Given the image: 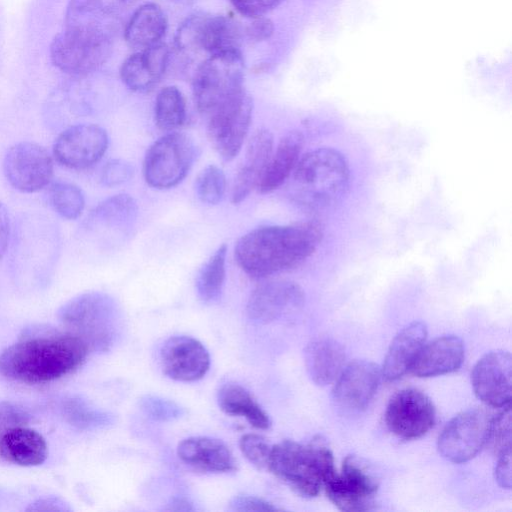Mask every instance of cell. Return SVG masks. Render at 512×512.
Here are the masks:
<instances>
[{"label":"cell","mask_w":512,"mask_h":512,"mask_svg":"<svg viewBox=\"0 0 512 512\" xmlns=\"http://www.w3.org/2000/svg\"><path fill=\"white\" fill-rule=\"evenodd\" d=\"M89 351L81 338L67 330L34 333L0 353V374L28 385L50 383L81 367Z\"/></svg>","instance_id":"6da1fadb"},{"label":"cell","mask_w":512,"mask_h":512,"mask_svg":"<svg viewBox=\"0 0 512 512\" xmlns=\"http://www.w3.org/2000/svg\"><path fill=\"white\" fill-rule=\"evenodd\" d=\"M322 237L323 226L315 219L261 226L237 241L235 260L251 278H266L301 265L315 252Z\"/></svg>","instance_id":"7a4b0ae2"},{"label":"cell","mask_w":512,"mask_h":512,"mask_svg":"<svg viewBox=\"0 0 512 512\" xmlns=\"http://www.w3.org/2000/svg\"><path fill=\"white\" fill-rule=\"evenodd\" d=\"M350 168L345 156L331 147H321L302 155L291 173L292 200L310 212L334 208L347 194Z\"/></svg>","instance_id":"3957f363"},{"label":"cell","mask_w":512,"mask_h":512,"mask_svg":"<svg viewBox=\"0 0 512 512\" xmlns=\"http://www.w3.org/2000/svg\"><path fill=\"white\" fill-rule=\"evenodd\" d=\"M267 470L305 497H315L337 470L330 448L317 437L307 444L283 440L272 445Z\"/></svg>","instance_id":"277c9868"},{"label":"cell","mask_w":512,"mask_h":512,"mask_svg":"<svg viewBox=\"0 0 512 512\" xmlns=\"http://www.w3.org/2000/svg\"><path fill=\"white\" fill-rule=\"evenodd\" d=\"M67 331L81 338L89 350H110L122 336L123 316L116 301L103 292H87L67 302L60 311Z\"/></svg>","instance_id":"5b68a950"},{"label":"cell","mask_w":512,"mask_h":512,"mask_svg":"<svg viewBox=\"0 0 512 512\" xmlns=\"http://www.w3.org/2000/svg\"><path fill=\"white\" fill-rule=\"evenodd\" d=\"M244 62L240 50L211 55L198 66L193 96L198 111L208 116L222 101L243 89Z\"/></svg>","instance_id":"8992f818"},{"label":"cell","mask_w":512,"mask_h":512,"mask_svg":"<svg viewBox=\"0 0 512 512\" xmlns=\"http://www.w3.org/2000/svg\"><path fill=\"white\" fill-rule=\"evenodd\" d=\"M197 155L194 141L186 134L170 132L155 141L144 159V178L157 189L180 183L191 169Z\"/></svg>","instance_id":"52a82bcc"},{"label":"cell","mask_w":512,"mask_h":512,"mask_svg":"<svg viewBox=\"0 0 512 512\" xmlns=\"http://www.w3.org/2000/svg\"><path fill=\"white\" fill-rule=\"evenodd\" d=\"M242 32L231 17L197 14L181 24L175 42L182 53L203 52L211 56L239 50Z\"/></svg>","instance_id":"ba28073f"},{"label":"cell","mask_w":512,"mask_h":512,"mask_svg":"<svg viewBox=\"0 0 512 512\" xmlns=\"http://www.w3.org/2000/svg\"><path fill=\"white\" fill-rule=\"evenodd\" d=\"M253 104L244 88L222 101L207 117V134L217 153L231 161L240 152L252 118Z\"/></svg>","instance_id":"9c48e42d"},{"label":"cell","mask_w":512,"mask_h":512,"mask_svg":"<svg viewBox=\"0 0 512 512\" xmlns=\"http://www.w3.org/2000/svg\"><path fill=\"white\" fill-rule=\"evenodd\" d=\"M327 497L340 510L360 512L372 510L379 481L372 469L361 458H344L341 473L331 475L323 485Z\"/></svg>","instance_id":"30bf717a"},{"label":"cell","mask_w":512,"mask_h":512,"mask_svg":"<svg viewBox=\"0 0 512 512\" xmlns=\"http://www.w3.org/2000/svg\"><path fill=\"white\" fill-rule=\"evenodd\" d=\"M492 418L482 408H471L455 415L438 437L439 453L457 464L471 460L487 445Z\"/></svg>","instance_id":"8fae6325"},{"label":"cell","mask_w":512,"mask_h":512,"mask_svg":"<svg viewBox=\"0 0 512 512\" xmlns=\"http://www.w3.org/2000/svg\"><path fill=\"white\" fill-rule=\"evenodd\" d=\"M53 159L41 145L23 141L9 148L3 160V172L9 184L23 193L47 187L53 177Z\"/></svg>","instance_id":"7c38bea8"},{"label":"cell","mask_w":512,"mask_h":512,"mask_svg":"<svg viewBox=\"0 0 512 512\" xmlns=\"http://www.w3.org/2000/svg\"><path fill=\"white\" fill-rule=\"evenodd\" d=\"M125 0H70L64 30L113 44Z\"/></svg>","instance_id":"4fadbf2b"},{"label":"cell","mask_w":512,"mask_h":512,"mask_svg":"<svg viewBox=\"0 0 512 512\" xmlns=\"http://www.w3.org/2000/svg\"><path fill=\"white\" fill-rule=\"evenodd\" d=\"M436 410L431 399L422 391L407 388L389 400L385 423L389 431L403 440L425 435L435 424Z\"/></svg>","instance_id":"5bb4252c"},{"label":"cell","mask_w":512,"mask_h":512,"mask_svg":"<svg viewBox=\"0 0 512 512\" xmlns=\"http://www.w3.org/2000/svg\"><path fill=\"white\" fill-rule=\"evenodd\" d=\"M105 129L95 124H77L65 129L55 140L53 155L71 169H85L97 163L108 148Z\"/></svg>","instance_id":"9a60e30c"},{"label":"cell","mask_w":512,"mask_h":512,"mask_svg":"<svg viewBox=\"0 0 512 512\" xmlns=\"http://www.w3.org/2000/svg\"><path fill=\"white\" fill-rule=\"evenodd\" d=\"M111 44L94 41L63 30L50 45L55 67L73 76H85L98 69L109 57Z\"/></svg>","instance_id":"2e32d148"},{"label":"cell","mask_w":512,"mask_h":512,"mask_svg":"<svg viewBox=\"0 0 512 512\" xmlns=\"http://www.w3.org/2000/svg\"><path fill=\"white\" fill-rule=\"evenodd\" d=\"M512 359L508 351H490L471 372L475 395L487 406L503 408L511 401Z\"/></svg>","instance_id":"e0dca14e"},{"label":"cell","mask_w":512,"mask_h":512,"mask_svg":"<svg viewBox=\"0 0 512 512\" xmlns=\"http://www.w3.org/2000/svg\"><path fill=\"white\" fill-rule=\"evenodd\" d=\"M304 303V292L295 282L276 280L263 283L251 293L246 311L257 323L266 324L298 310Z\"/></svg>","instance_id":"ac0fdd59"},{"label":"cell","mask_w":512,"mask_h":512,"mask_svg":"<svg viewBox=\"0 0 512 512\" xmlns=\"http://www.w3.org/2000/svg\"><path fill=\"white\" fill-rule=\"evenodd\" d=\"M160 363L169 378L192 382L201 379L210 366V356L197 339L178 335L167 339L160 349Z\"/></svg>","instance_id":"d6986e66"},{"label":"cell","mask_w":512,"mask_h":512,"mask_svg":"<svg viewBox=\"0 0 512 512\" xmlns=\"http://www.w3.org/2000/svg\"><path fill=\"white\" fill-rule=\"evenodd\" d=\"M381 368L367 360L344 366L332 390L336 403L347 410L365 409L373 399L381 379Z\"/></svg>","instance_id":"ffe728a7"},{"label":"cell","mask_w":512,"mask_h":512,"mask_svg":"<svg viewBox=\"0 0 512 512\" xmlns=\"http://www.w3.org/2000/svg\"><path fill=\"white\" fill-rule=\"evenodd\" d=\"M273 135L267 129H259L249 140L243 161L235 176L231 200L239 204L256 188L273 152Z\"/></svg>","instance_id":"44dd1931"},{"label":"cell","mask_w":512,"mask_h":512,"mask_svg":"<svg viewBox=\"0 0 512 512\" xmlns=\"http://www.w3.org/2000/svg\"><path fill=\"white\" fill-rule=\"evenodd\" d=\"M464 357V345L459 337L441 336L423 344L410 371L417 377L448 374L461 367Z\"/></svg>","instance_id":"7402d4cb"},{"label":"cell","mask_w":512,"mask_h":512,"mask_svg":"<svg viewBox=\"0 0 512 512\" xmlns=\"http://www.w3.org/2000/svg\"><path fill=\"white\" fill-rule=\"evenodd\" d=\"M177 454L186 465L202 472L228 473L236 470L230 449L219 439L197 436L182 440Z\"/></svg>","instance_id":"603a6c76"},{"label":"cell","mask_w":512,"mask_h":512,"mask_svg":"<svg viewBox=\"0 0 512 512\" xmlns=\"http://www.w3.org/2000/svg\"><path fill=\"white\" fill-rule=\"evenodd\" d=\"M169 60V50L158 43L130 55L122 63L120 76L123 83L133 91L152 89L162 78Z\"/></svg>","instance_id":"cb8c5ba5"},{"label":"cell","mask_w":512,"mask_h":512,"mask_svg":"<svg viewBox=\"0 0 512 512\" xmlns=\"http://www.w3.org/2000/svg\"><path fill=\"white\" fill-rule=\"evenodd\" d=\"M48 457L45 438L36 430L11 426L0 429V459L18 466L43 464Z\"/></svg>","instance_id":"d4e9b609"},{"label":"cell","mask_w":512,"mask_h":512,"mask_svg":"<svg viewBox=\"0 0 512 512\" xmlns=\"http://www.w3.org/2000/svg\"><path fill=\"white\" fill-rule=\"evenodd\" d=\"M426 337L427 327L421 321H414L397 333L381 368V374L385 380H397L410 370Z\"/></svg>","instance_id":"484cf974"},{"label":"cell","mask_w":512,"mask_h":512,"mask_svg":"<svg viewBox=\"0 0 512 512\" xmlns=\"http://www.w3.org/2000/svg\"><path fill=\"white\" fill-rule=\"evenodd\" d=\"M304 361L311 380L320 386L334 383L345 366L343 347L334 339L319 337L308 343Z\"/></svg>","instance_id":"4316f807"},{"label":"cell","mask_w":512,"mask_h":512,"mask_svg":"<svg viewBox=\"0 0 512 512\" xmlns=\"http://www.w3.org/2000/svg\"><path fill=\"white\" fill-rule=\"evenodd\" d=\"M304 136L294 130L285 134L268 161L257 186L260 193H269L282 186L290 177L301 157Z\"/></svg>","instance_id":"83f0119b"},{"label":"cell","mask_w":512,"mask_h":512,"mask_svg":"<svg viewBox=\"0 0 512 512\" xmlns=\"http://www.w3.org/2000/svg\"><path fill=\"white\" fill-rule=\"evenodd\" d=\"M167 29L166 16L155 3L140 6L126 24L124 35L127 43L140 50L160 43Z\"/></svg>","instance_id":"f1b7e54d"},{"label":"cell","mask_w":512,"mask_h":512,"mask_svg":"<svg viewBox=\"0 0 512 512\" xmlns=\"http://www.w3.org/2000/svg\"><path fill=\"white\" fill-rule=\"evenodd\" d=\"M138 216V206L128 194H117L97 205L88 217V224L109 232L128 233Z\"/></svg>","instance_id":"f546056e"},{"label":"cell","mask_w":512,"mask_h":512,"mask_svg":"<svg viewBox=\"0 0 512 512\" xmlns=\"http://www.w3.org/2000/svg\"><path fill=\"white\" fill-rule=\"evenodd\" d=\"M220 409L226 414L245 418L257 429H268L271 425L268 414L252 394L237 383H226L217 393Z\"/></svg>","instance_id":"4dcf8cb0"},{"label":"cell","mask_w":512,"mask_h":512,"mask_svg":"<svg viewBox=\"0 0 512 512\" xmlns=\"http://www.w3.org/2000/svg\"><path fill=\"white\" fill-rule=\"evenodd\" d=\"M227 246L225 244L211 255L203 265L196 279L199 298L205 303H213L221 296L226 275Z\"/></svg>","instance_id":"1f68e13d"},{"label":"cell","mask_w":512,"mask_h":512,"mask_svg":"<svg viewBox=\"0 0 512 512\" xmlns=\"http://www.w3.org/2000/svg\"><path fill=\"white\" fill-rule=\"evenodd\" d=\"M186 104L181 91L175 86L162 88L155 101V122L163 131H173L186 122Z\"/></svg>","instance_id":"d6a6232c"},{"label":"cell","mask_w":512,"mask_h":512,"mask_svg":"<svg viewBox=\"0 0 512 512\" xmlns=\"http://www.w3.org/2000/svg\"><path fill=\"white\" fill-rule=\"evenodd\" d=\"M46 197L53 210L67 220L77 219L85 207L82 190L72 183H52L47 189Z\"/></svg>","instance_id":"836d02e7"},{"label":"cell","mask_w":512,"mask_h":512,"mask_svg":"<svg viewBox=\"0 0 512 512\" xmlns=\"http://www.w3.org/2000/svg\"><path fill=\"white\" fill-rule=\"evenodd\" d=\"M226 189L224 172L215 165H208L197 176L195 191L197 197L206 204L219 203Z\"/></svg>","instance_id":"e575fe53"},{"label":"cell","mask_w":512,"mask_h":512,"mask_svg":"<svg viewBox=\"0 0 512 512\" xmlns=\"http://www.w3.org/2000/svg\"><path fill=\"white\" fill-rule=\"evenodd\" d=\"M67 408L71 422L82 428H104L113 424L115 420L113 415L93 409L80 400L70 401Z\"/></svg>","instance_id":"d590c367"},{"label":"cell","mask_w":512,"mask_h":512,"mask_svg":"<svg viewBox=\"0 0 512 512\" xmlns=\"http://www.w3.org/2000/svg\"><path fill=\"white\" fill-rule=\"evenodd\" d=\"M139 407L148 418L155 421H173L184 414V409L174 401L155 395L141 397Z\"/></svg>","instance_id":"8d00e7d4"},{"label":"cell","mask_w":512,"mask_h":512,"mask_svg":"<svg viewBox=\"0 0 512 512\" xmlns=\"http://www.w3.org/2000/svg\"><path fill=\"white\" fill-rule=\"evenodd\" d=\"M487 444H490L497 454L511 448L510 404L503 407L501 412L493 416Z\"/></svg>","instance_id":"74e56055"},{"label":"cell","mask_w":512,"mask_h":512,"mask_svg":"<svg viewBox=\"0 0 512 512\" xmlns=\"http://www.w3.org/2000/svg\"><path fill=\"white\" fill-rule=\"evenodd\" d=\"M242 454L259 469H267L271 445L260 435L245 434L240 438Z\"/></svg>","instance_id":"f35d334b"},{"label":"cell","mask_w":512,"mask_h":512,"mask_svg":"<svg viewBox=\"0 0 512 512\" xmlns=\"http://www.w3.org/2000/svg\"><path fill=\"white\" fill-rule=\"evenodd\" d=\"M133 175L132 166L124 160L114 159L105 164L101 172V182L108 187L128 181Z\"/></svg>","instance_id":"ab89813d"},{"label":"cell","mask_w":512,"mask_h":512,"mask_svg":"<svg viewBox=\"0 0 512 512\" xmlns=\"http://www.w3.org/2000/svg\"><path fill=\"white\" fill-rule=\"evenodd\" d=\"M236 10L250 18L263 16L284 0H230Z\"/></svg>","instance_id":"60d3db41"},{"label":"cell","mask_w":512,"mask_h":512,"mask_svg":"<svg viewBox=\"0 0 512 512\" xmlns=\"http://www.w3.org/2000/svg\"><path fill=\"white\" fill-rule=\"evenodd\" d=\"M229 509L237 512L245 511H276L278 510L272 503L250 495H238L229 503Z\"/></svg>","instance_id":"b9f144b4"},{"label":"cell","mask_w":512,"mask_h":512,"mask_svg":"<svg viewBox=\"0 0 512 512\" xmlns=\"http://www.w3.org/2000/svg\"><path fill=\"white\" fill-rule=\"evenodd\" d=\"M273 31V22L264 16L254 17L253 20L244 29L247 38L256 42L270 38V36L273 34Z\"/></svg>","instance_id":"7bdbcfd3"},{"label":"cell","mask_w":512,"mask_h":512,"mask_svg":"<svg viewBox=\"0 0 512 512\" xmlns=\"http://www.w3.org/2000/svg\"><path fill=\"white\" fill-rule=\"evenodd\" d=\"M498 455L494 470V477L497 483L505 488H511V448L503 450Z\"/></svg>","instance_id":"ee69618b"},{"label":"cell","mask_w":512,"mask_h":512,"mask_svg":"<svg viewBox=\"0 0 512 512\" xmlns=\"http://www.w3.org/2000/svg\"><path fill=\"white\" fill-rule=\"evenodd\" d=\"M10 219L6 207L0 202V260L6 253L10 237Z\"/></svg>","instance_id":"f6af8a7d"},{"label":"cell","mask_w":512,"mask_h":512,"mask_svg":"<svg viewBox=\"0 0 512 512\" xmlns=\"http://www.w3.org/2000/svg\"><path fill=\"white\" fill-rule=\"evenodd\" d=\"M27 510H36V511H65L70 510V508L64 506V502L59 500L58 498H44L38 500L37 502L31 504Z\"/></svg>","instance_id":"bcb514c9"}]
</instances>
